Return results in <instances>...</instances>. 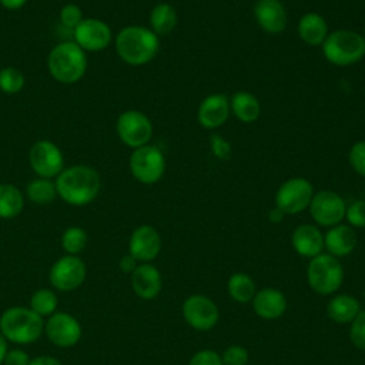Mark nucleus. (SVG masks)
Returning a JSON list of instances; mask_svg holds the SVG:
<instances>
[{"label": "nucleus", "instance_id": "nucleus-42", "mask_svg": "<svg viewBox=\"0 0 365 365\" xmlns=\"http://www.w3.org/2000/svg\"><path fill=\"white\" fill-rule=\"evenodd\" d=\"M29 365H63V364L57 358L41 355V356H36L34 359H30Z\"/></svg>", "mask_w": 365, "mask_h": 365}, {"label": "nucleus", "instance_id": "nucleus-34", "mask_svg": "<svg viewBox=\"0 0 365 365\" xmlns=\"http://www.w3.org/2000/svg\"><path fill=\"white\" fill-rule=\"evenodd\" d=\"M345 218L351 227L365 228V200H355L345 210Z\"/></svg>", "mask_w": 365, "mask_h": 365}, {"label": "nucleus", "instance_id": "nucleus-44", "mask_svg": "<svg viewBox=\"0 0 365 365\" xmlns=\"http://www.w3.org/2000/svg\"><path fill=\"white\" fill-rule=\"evenodd\" d=\"M284 212L279 210V208H277V207H274L269 212H268V220L271 221V222H274V224H277V222H281L282 221V218H284Z\"/></svg>", "mask_w": 365, "mask_h": 365}, {"label": "nucleus", "instance_id": "nucleus-16", "mask_svg": "<svg viewBox=\"0 0 365 365\" xmlns=\"http://www.w3.org/2000/svg\"><path fill=\"white\" fill-rule=\"evenodd\" d=\"M128 250L137 261H153L161 250V238L158 231L147 224L137 227L130 237Z\"/></svg>", "mask_w": 365, "mask_h": 365}, {"label": "nucleus", "instance_id": "nucleus-26", "mask_svg": "<svg viewBox=\"0 0 365 365\" xmlns=\"http://www.w3.org/2000/svg\"><path fill=\"white\" fill-rule=\"evenodd\" d=\"M178 23L177 10L170 3H158L150 13V29L157 36L171 33Z\"/></svg>", "mask_w": 365, "mask_h": 365}, {"label": "nucleus", "instance_id": "nucleus-25", "mask_svg": "<svg viewBox=\"0 0 365 365\" xmlns=\"http://www.w3.org/2000/svg\"><path fill=\"white\" fill-rule=\"evenodd\" d=\"M230 110L241 123H254L261 114V104L252 93L237 91L230 100Z\"/></svg>", "mask_w": 365, "mask_h": 365}, {"label": "nucleus", "instance_id": "nucleus-35", "mask_svg": "<svg viewBox=\"0 0 365 365\" xmlns=\"http://www.w3.org/2000/svg\"><path fill=\"white\" fill-rule=\"evenodd\" d=\"M349 338L356 348L365 351V311H361L351 322Z\"/></svg>", "mask_w": 365, "mask_h": 365}, {"label": "nucleus", "instance_id": "nucleus-28", "mask_svg": "<svg viewBox=\"0 0 365 365\" xmlns=\"http://www.w3.org/2000/svg\"><path fill=\"white\" fill-rule=\"evenodd\" d=\"M228 294L237 302H248L252 301L255 292V284L252 278L244 272H235L230 277L228 284Z\"/></svg>", "mask_w": 365, "mask_h": 365}, {"label": "nucleus", "instance_id": "nucleus-22", "mask_svg": "<svg viewBox=\"0 0 365 365\" xmlns=\"http://www.w3.org/2000/svg\"><path fill=\"white\" fill-rule=\"evenodd\" d=\"M356 245V234L351 225L336 224L324 235V247L334 257H345L354 251Z\"/></svg>", "mask_w": 365, "mask_h": 365}, {"label": "nucleus", "instance_id": "nucleus-10", "mask_svg": "<svg viewBox=\"0 0 365 365\" xmlns=\"http://www.w3.org/2000/svg\"><path fill=\"white\" fill-rule=\"evenodd\" d=\"M308 208L312 220L318 225L331 228L345 218L346 204L339 194L324 190L314 194Z\"/></svg>", "mask_w": 365, "mask_h": 365}, {"label": "nucleus", "instance_id": "nucleus-18", "mask_svg": "<svg viewBox=\"0 0 365 365\" xmlns=\"http://www.w3.org/2000/svg\"><path fill=\"white\" fill-rule=\"evenodd\" d=\"M258 26L269 34H278L287 27V10L279 0H258L254 4Z\"/></svg>", "mask_w": 365, "mask_h": 365}, {"label": "nucleus", "instance_id": "nucleus-5", "mask_svg": "<svg viewBox=\"0 0 365 365\" xmlns=\"http://www.w3.org/2000/svg\"><path fill=\"white\" fill-rule=\"evenodd\" d=\"M321 46L324 57L339 67L352 66L365 56V37L348 29L329 33Z\"/></svg>", "mask_w": 365, "mask_h": 365}, {"label": "nucleus", "instance_id": "nucleus-40", "mask_svg": "<svg viewBox=\"0 0 365 365\" xmlns=\"http://www.w3.org/2000/svg\"><path fill=\"white\" fill-rule=\"evenodd\" d=\"M4 365H29L30 358L23 349H10L4 356Z\"/></svg>", "mask_w": 365, "mask_h": 365}, {"label": "nucleus", "instance_id": "nucleus-43", "mask_svg": "<svg viewBox=\"0 0 365 365\" xmlns=\"http://www.w3.org/2000/svg\"><path fill=\"white\" fill-rule=\"evenodd\" d=\"M27 0H0V4L7 10H17L26 4Z\"/></svg>", "mask_w": 365, "mask_h": 365}, {"label": "nucleus", "instance_id": "nucleus-2", "mask_svg": "<svg viewBox=\"0 0 365 365\" xmlns=\"http://www.w3.org/2000/svg\"><path fill=\"white\" fill-rule=\"evenodd\" d=\"M158 36L144 26H127L115 37V50L120 58L130 66H144L158 53Z\"/></svg>", "mask_w": 365, "mask_h": 365}, {"label": "nucleus", "instance_id": "nucleus-15", "mask_svg": "<svg viewBox=\"0 0 365 365\" xmlns=\"http://www.w3.org/2000/svg\"><path fill=\"white\" fill-rule=\"evenodd\" d=\"M73 33L74 41L87 51H100L111 41V30L108 24L98 19H83Z\"/></svg>", "mask_w": 365, "mask_h": 365}, {"label": "nucleus", "instance_id": "nucleus-38", "mask_svg": "<svg viewBox=\"0 0 365 365\" xmlns=\"http://www.w3.org/2000/svg\"><path fill=\"white\" fill-rule=\"evenodd\" d=\"M210 147L212 154L218 160H228L231 157V144L220 134H212L210 138Z\"/></svg>", "mask_w": 365, "mask_h": 365}, {"label": "nucleus", "instance_id": "nucleus-45", "mask_svg": "<svg viewBox=\"0 0 365 365\" xmlns=\"http://www.w3.org/2000/svg\"><path fill=\"white\" fill-rule=\"evenodd\" d=\"M7 351H9V348H7V339H6V338L3 336V334L0 332V364H3Z\"/></svg>", "mask_w": 365, "mask_h": 365}, {"label": "nucleus", "instance_id": "nucleus-30", "mask_svg": "<svg viewBox=\"0 0 365 365\" xmlns=\"http://www.w3.org/2000/svg\"><path fill=\"white\" fill-rule=\"evenodd\" d=\"M57 304H58V299L56 292L48 288H41L31 295L29 308L43 318V317L53 315L56 312Z\"/></svg>", "mask_w": 365, "mask_h": 365}, {"label": "nucleus", "instance_id": "nucleus-4", "mask_svg": "<svg viewBox=\"0 0 365 365\" xmlns=\"http://www.w3.org/2000/svg\"><path fill=\"white\" fill-rule=\"evenodd\" d=\"M0 332L10 342L31 344L44 332V319L30 308L11 307L0 317Z\"/></svg>", "mask_w": 365, "mask_h": 365}, {"label": "nucleus", "instance_id": "nucleus-27", "mask_svg": "<svg viewBox=\"0 0 365 365\" xmlns=\"http://www.w3.org/2000/svg\"><path fill=\"white\" fill-rule=\"evenodd\" d=\"M24 200L21 191L13 184H0V218H13L21 212Z\"/></svg>", "mask_w": 365, "mask_h": 365}, {"label": "nucleus", "instance_id": "nucleus-1", "mask_svg": "<svg viewBox=\"0 0 365 365\" xmlns=\"http://www.w3.org/2000/svg\"><path fill=\"white\" fill-rule=\"evenodd\" d=\"M100 174L90 165H71L63 170L56 180L57 194L71 205H86L100 192Z\"/></svg>", "mask_w": 365, "mask_h": 365}, {"label": "nucleus", "instance_id": "nucleus-33", "mask_svg": "<svg viewBox=\"0 0 365 365\" xmlns=\"http://www.w3.org/2000/svg\"><path fill=\"white\" fill-rule=\"evenodd\" d=\"M348 161L356 174L365 177V140L352 144L348 153Z\"/></svg>", "mask_w": 365, "mask_h": 365}, {"label": "nucleus", "instance_id": "nucleus-36", "mask_svg": "<svg viewBox=\"0 0 365 365\" xmlns=\"http://www.w3.org/2000/svg\"><path fill=\"white\" fill-rule=\"evenodd\" d=\"M60 21L66 29L74 30L83 21V13L78 6L68 3L60 11Z\"/></svg>", "mask_w": 365, "mask_h": 365}, {"label": "nucleus", "instance_id": "nucleus-23", "mask_svg": "<svg viewBox=\"0 0 365 365\" xmlns=\"http://www.w3.org/2000/svg\"><path fill=\"white\" fill-rule=\"evenodd\" d=\"M299 38L309 46H321L328 36V24L318 13H305L297 26Z\"/></svg>", "mask_w": 365, "mask_h": 365}, {"label": "nucleus", "instance_id": "nucleus-21", "mask_svg": "<svg viewBox=\"0 0 365 365\" xmlns=\"http://www.w3.org/2000/svg\"><path fill=\"white\" fill-rule=\"evenodd\" d=\"M252 308L264 319H277L287 309V298L278 289L264 288L254 295Z\"/></svg>", "mask_w": 365, "mask_h": 365}, {"label": "nucleus", "instance_id": "nucleus-14", "mask_svg": "<svg viewBox=\"0 0 365 365\" xmlns=\"http://www.w3.org/2000/svg\"><path fill=\"white\" fill-rule=\"evenodd\" d=\"M44 331L50 342L61 348L73 346L81 338L80 322L67 312H54L50 315L44 324Z\"/></svg>", "mask_w": 365, "mask_h": 365}, {"label": "nucleus", "instance_id": "nucleus-13", "mask_svg": "<svg viewBox=\"0 0 365 365\" xmlns=\"http://www.w3.org/2000/svg\"><path fill=\"white\" fill-rule=\"evenodd\" d=\"M182 317L185 322L198 331L214 328L220 319V311L214 301L205 295L194 294L182 304Z\"/></svg>", "mask_w": 365, "mask_h": 365}, {"label": "nucleus", "instance_id": "nucleus-31", "mask_svg": "<svg viewBox=\"0 0 365 365\" xmlns=\"http://www.w3.org/2000/svg\"><path fill=\"white\" fill-rule=\"evenodd\" d=\"M87 244V234L80 227H70L64 231L61 237V245L63 250L68 255H77L80 254Z\"/></svg>", "mask_w": 365, "mask_h": 365}, {"label": "nucleus", "instance_id": "nucleus-39", "mask_svg": "<svg viewBox=\"0 0 365 365\" xmlns=\"http://www.w3.org/2000/svg\"><path fill=\"white\" fill-rule=\"evenodd\" d=\"M188 365H222V359L215 351L202 349L192 355Z\"/></svg>", "mask_w": 365, "mask_h": 365}, {"label": "nucleus", "instance_id": "nucleus-19", "mask_svg": "<svg viewBox=\"0 0 365 365\" xmlns=\"http://www.w3.org/2000/svg\"><path fill=\"white\" fill-rule=\"evenodd\" d=\"M291 244L298 255L314 258L324 250V234L312 224H302L294 230Z\"/></svg>", "mask_w": 365, "mask_h": 365}, {"label": "nucleus", "instance_id": "nucleus-41", "mask_svg": "<svg viewBox=\"0 0 365 365\" xmlns=\"http://www.w3.org/2000/svg\"><path fill=\"white\" fill-rule=\"evenodd\" d=\"M135 268H137V259L131 254H127V255L121 257V259H120V269L124 274H133Z\"/></svg>", "mask_w": 365, "mask_h": 365}, {"label": "nucleus", "instance_id": "nucleus-12", "mask_svg": "<svg viewBox=\"0 0 365 365\" xmlns=\"http://www.w3.org/2000/svg\"><path fill=\"white\" fill-rule=\"evenodd\" d=\"M86 265L77 255H64L57 259L50 268V282L56 289L73 291L77 289L86 279Z\"/></svg>", "mask_w": 365, "mask_h": 365}, {"label": "nucleus", "instance_id": "nucleus-32", "mask_svg": "<svg viewBox=\"0 0 365 365\" xmlns=\"http://www.w3.org/2000/svg\"><path fill=\"white\" fill-rule=\"evenodd\" d=\"M24 86V76L14 67L0 70V88L7 94L19 93Z\"/></svg>", "mask_w": 365, "mask_h": 365}, {"label": "nucleus", "instance_id": "nucleus-11", "mask_svg": "<svg viewBox=\"0 0 365 365\" xmlns=\"http://www.w3.org/2000/svg\"><path fill=\"white\" fill-rule=\"evenodd\" d=\"M29 161L33 171L41 178H53L64 167V157L60 148L48 140H40L31 145Z\"/></svg>", "mask_w": 365, "mask_h": 365}, {"label": "nucleus", "instance_id": "nucleus-3", "mask_svg": "<svg viewBox=\"0 0 365 365\" xmlns=\"http://www.w3.org/2000/svg\"><path fill=\"white\" fill-rule=\"evenodd\" d=\"M47 66L54 80L71 84L84 76L87 70V56L76 41H61L51 48Z\"/></svg>", "mask_w": 365, "mask_h": 365}, {"label": "nucleus", "instance_id": "nucleus-29", "mask_svg": "<svg viewBox=\"0 0 365 365\" xmlns=\"http://www.w3.org/2000/svg\"><path fill=\"white\" fill-rule=\"evenodd\" d=\"M56 182L50 178H36L27 185V197L36 204H48L56 198Z\"/></svg>", "mask_w": 365, "mask_h": 365}, {"label": "nucleus", "instance_id": "nucleus-6", "mask_svg": "<svg viewBox=\"0 0 365 365\" xmlns=\"http://www.w3.org/2000/svg\"><path fill=\"white\" fill-rule=\"evenodd\" d=\"M309 287L319 295L334 294L344 281V268L336 257L321 252L311 258L307 268Z\"/></svg>", "mask_w": 365, "mask_h": 365}, {"label": "nucleus", "instance_id": "nucleus-7", "mask_svg": "<svg viewBox=\"0 0 365 365\" xmlns=\"http://www.w3.org/2000/svg\"><path fill=\"white\" fill-rule=\"evenodd\" d=\"M130 170L137 181L143 184H154L164 175V154L158 147L150 144L134 148L130 157Z\"/></svg>", "mask_w": 365, "mask_h": 365}, {"label": "nucleus", "instance_id": "nucleus-24", "mask_svg": "<svg viewBox=\"0 0 365 365\" xmlns=\"http://www.w3.org/2000/svg\"><path fill=\"white\" fill-rule=\"evenodd\" d=\"M361 312L359 301L346 294L335 295L329 299L327 307L328 317L336 324H348L355 319V317Z\"/></svg>", "mask_w": 365, "mask_h": 365}, {"label": "nucleus", "instance_id": "nucleus-20", "mask_svg": "<svg viewBox=\"0 0 365 365\" xmlns=\"http://www.w3.org/2000/svg\"><path fill=\"white\" fill-rule=\"evenodd\" d=\"M161 274L160 271L148 262L137 265L131 274V287L137 297L143 299H153L161 291Z\"/></svg>", "mask_w": 365, "mask_h": 365}, {"label": "nucleus", "instance_id": "nucleus-17", "mask_svg": "<svg viewBox=\"0 0 365 365\" xmlns=\"http://www.w3.org/2000/svg\"><path fill=\"white\" fill-rule=\"evenodd\" d=\"M230 113V100L227 96L214 93L207 96L200 103L197 110V120L204 128L214 130L221 127L228 120Z\"/></svg>", "mask_w": 365, "mask_h": 365}, {"label": "nucleus", "instance_id": "nucleus-37", "mask_svg": "<svg viewBox=\"0 0 365 365\" xmlns=\"http://www.w3.org/2000/svg\"><path fill=\"white\" fill-rule=\"evenodd\" d=\"M222 365H247L248 351L240 345H231L222 352Z\"/></svg>", "mask_w": 365, "mask_h": 365}, {"label": "nucleus", "instance_id": "nucleus-8", "mask_svg": "<svg viewBox=\"0 0 365 365\" xmlns=\"http://www.w3.org/2000/svg\"><path fill=\"white\" fill-rule=\"evenodd\" d=\"M314 197L312 184L304 177H292L284 181L275 192V207L284 214H299L309 207Z\"/></svg>", "mask_w": 365, "mask_h": 365}, {"label": "nucleus", "instance_id": "nucleus-9", "mask_svg": "<svg viewBox=\"0 0 365 365\" xmlns=\"http://www.w3.org/2000/svg\"><path fill=\"white\" fill-rule=\"evenodd\" d=\"M115 130L120 140L131 148L148 144L153 137V124L150 118L137 110H127L121 113L117 118Z\"/></svg>", "mask_w": 365, "mask_h": 365}]
</instances>
